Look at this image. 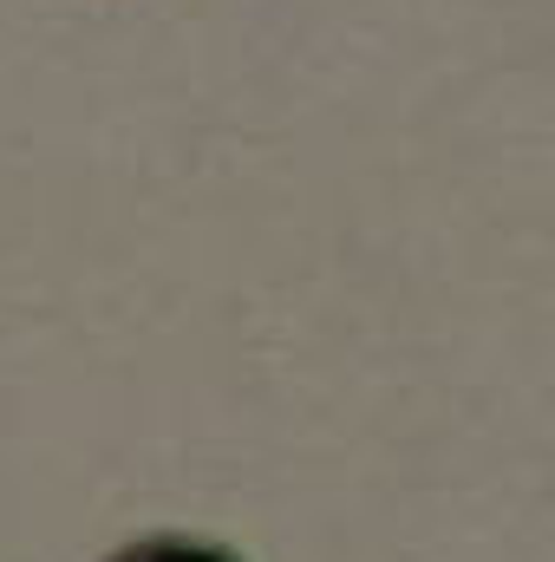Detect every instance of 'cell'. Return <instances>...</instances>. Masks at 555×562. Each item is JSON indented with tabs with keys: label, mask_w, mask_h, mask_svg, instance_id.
Returning a JSON list of instances; mask_svg holds the SVG:
<instances>
[{
	"label": "cell",
	"mask_w": 555,
	"mask_h": 562,
	"mask_svg": "<svg viewBox=\"0 0 555 562\" xmlns=\"http://www.w3.org/2000/svg\"><path fill=\"white\" fill-rule=\"evenodd\" d=\"M105 562H236V557L203 543V537H138V543H125L118 557H105Z\"/></svg>",
	"instance_id": "6da1fadb"
}]
</instances>
